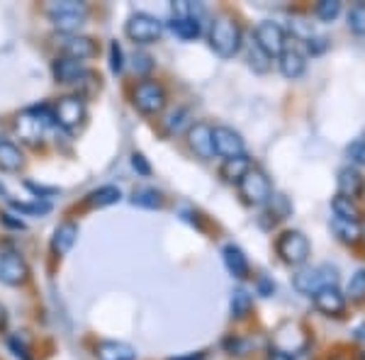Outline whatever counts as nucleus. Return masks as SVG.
<instances>
[{
	"mask_svg": "<svg viewBox=\"0 0 365 360\" xmlns=\"http://www.w3.org/2000/svg\"><path fill=\"white\" fill-rule=\"evenodd\" d=\"M51 125H56L54 110H49L46 105H34V108L25 110L22 115H17V120H15L17 134H20V139H25L27 144H39L44 132Z\"/></svg>",
	"mask_w": 365,
	"mask_h": 360,
	"instance_id": "obj_1",
	"label": "nucleus"
},
{
	"mask_svg": "<svg viewBox=\"0 0 365 360\" xmlns=\"http://www.w3.org/2000/svg\"><path fill=\"white\" fill-rule=\"evenodd\" d=\"M210 46L222 58L237 56L241 49V27L227 15L217 17L210 27Z\"/></svg>",
	"mask_w": 365,
	"mask_h": 360,
	"instance_id": "obj_2",
	"label": "nucleus"
},
{
	"mask_svg": "<svg viewBox=\"0 0 365 360\" xmlns=\"http://www.w3.org/2000/svg\"><path fill=\"white\" fill-rule=\"evenodd\" d=\"M336 282H339V270L327 263L302 268L292 277V287L299 294H307V297H314L317 292L327 290V287H336Z\"/></svg>",
	"mask_w": 365,
	"mask_h": 360,
	"instance_id": "obj_3",
	"label": "nucleus"
},
{
	"mask_svg": "<svg viewBox=\"0 0 365 360\" xmlns=\"http://www.w3.org/2000/svg\"><path fill=\"white\" fill-rule=\"evenodd\" d=\"M46 13H49V20L54 22L56 29L66 34H76L86 22L88 5L78 3V0H58V3L46 5Z\"/></svg>",
	"mask_w": 365,
	"mask_h": 360,
	"instance_id": "obj_4",
	"label": "nucleus"
},
{
	"mask_svg": "<svg viewBox=\"0 0 365 360\" xmlns=\"http://www.w3.org/2000/svg\"><path fill=\"white\" fill-rule=\"evenodd\" d=\"M166 100H168L166 88L151 78L139 81L132 93V103L141 115H158V112L166 108Z\"/></svg>",
	"mask_w": 365,
	"mask_h": 360,
	"instance_id": "obj_5",
	"label": "nucleus"
},
{
	"mask_svg": "<svg viewBox=\"0 0 365 360\" xmlns=\"http://www.w3.org/2000/svg\"><path fill=\"white\" fill-rule=\"evenodd\" d=\"M275 251L287 265H304L309 258V241L302 232H282L275 241Z\"/></svg>",
	"mask_w": 365,
	"mask_h": 360,
	"instance_id": "obj_6",
	"label": "nucleus"
},
{
	"mask_svg": "<svg viewBox=\"0 0 365 360\" xmlns=\"http://www.w3.org/2000/svg\"><path fill=\"white\" fill-rule=\"evenodd\" d=\"M239 195L244 197L246 205H253V207H261L270 200L273 195V187H270V180L263 170L251 168L244 178L239 180Z\"/></svg>",
	"mask_w": 365,
	"mask_h": 360,
	"instance_id": "obj_7",
	"label": "nucleus"
},
{
	"mask_svg": "<svg viewBox=\"0 0 365 360\" xmlns=\"http://www.w3.org/2000/svg\"><path fill=\"white\" fill-rule=\"evenodd\" d=\"M127 37L137 44H154L161 39L163 34V25L156 20V17L146 15V13H137L129 17L127 27H125Z\"/></svg>",
	"mask_w": 365,
	"mask_h": 360,
	"instance_id": "obj_8",
	"label": "nucleus"
},
{
	"mask_svg": "<svg viewBox=\"0 0 365 360\" xmlns=\"http://www.w3.org/2000/svg\"><path fill=\"white\" fill-rule=\"evenodd\" d=\"M253 42L261 46L266 54L273 58V56H280L282 49H285V29H282L278 22H261L253 29Z\"/></svg>",
	"mask_w": 365,
	"mask_h": 360,
	"instance_id": "obj_9",
	"label": "nucleus"
},
{
	"mask_svg": "<svg viewBox=\"0 0 365 360\" xmlns=\"http://www.w3.org/2000/svg\"><path fill=\"white\" fill-rule=\"evenodd\" d=\"M54 120H56V125H61L63 129H68V132L81 127L86 120V103L78 96L58 98V103L54 105Z\"/></svg>",
	"mask_w": 365,
	"mask_h": 360,
	"instance_id": "obj_10",
	"label": "nucleus"
},
{
	"mask_svg": "<svg viewBox=\"0 0 365 360\" xmlns=\"http://www.w3.org/2000/svg\"><path fill=\"white\" fill-rule=\"evenodd\" d=\"M212 146H215L217 156H222L225 161L244 153V139L232 127H212Z\"/></svg>",
	"mask_w": 365,
	"mask_h": 360,
	"instance_id": "obj_11",
	"label": "nucleus"
},
{
	"mask_svg": "<svg viewBox=\"0 0 365 360\" xmlns=\"http://www.w3.org/2000/svg\"><path fill=\"white\" fill-rule=\"evenodd\" d=\"M304 346H307V339H304L302 329L297 324H282L273 336V351H280L290 358H295L299 351H304Z\"/></svg>",
	"mask_w": 365,
	"mask_h": 360,
	"instance_id": "obj_12",
	"label": "nucleus"
},
{
	"mask_svg": "<svg viewBox=\"0 0 365 360\" xmlns=\"http://www.w3.org/2000/svg\"><path fill=\"white\" fill-rule=\"evenodd\" d=\"M29 277V268L20 253H3L0 256V282L15 287Z\"/></svg>",
	"mask_w": 365,
	"mask_h": 360,
	"instance_id": "obj_13",
	"label": "nucleus"
},
{
	"mask_svg": "<svg viewBox=\"0 0 365 360\" xmlns=\"http://www.w3.org/2000/svg\"><path fill=\"white\" fill-rule=\"evenodd\" d=\"M187 144H190V149L195 151L200 158H205V161L215 158L212 127L207 125V122H195V125H190V129H187Z\"/></svg>",
	"mask_w": 365,
	"mask_h": 360,
	"instance_id": "obj_14",
	"label": "nucleus"
},
{
	"mask_svg": "<svg viewBox=\"0 0 365 360\" xmlns=\"http://www.w3.org/2000/svg\"><path fill=\"white\" fill-rule=\"evenodd\" d=\"M61 51L68 58H76V61H86V58L96 56L98 46L91 37H83V34H66L61 42Z\"/></svg>",
	"mask_w": 365,
	"mask_h": 360,
	"instance_id": "obj_15",
	"label": "nucleus"
},
{
	"mask_svg": "<svg viewBox=\"0 0 365 360\" xmlns=\"http://www.w3.org/2000/svg\"><path fill=\"white\" fill-rule=\"evenodd\" d=\"M51 73H54L56 83H78L81 78L88 76V68L83 66V61H76V58L61 56L54 61L51 66Z\"/></svg>",
	"mask_w": 365,
	"mask_h": 360,
	"instance_id": "obj_16",
	"label": "nucleus"
},
{
	"mask_svg": "<svg viewBox=\"0 0 365 360\" xmlns=\"http://www.w3.org/2000/svg\"><path fill=\"white\" fill-rule=\"evenodd\" d=\"M278 66H280V73L285 76V78L295 81L304 73L307 61H304V54L297 49V46H285L282 54L278 56Z\"/></svg>",
	"mask_w": 365,
	"mask_h": 360,
	"instance_id": "obj_17",
	"label": "nucleus"
},
{
	"mask_svg": "<svg viewBox=\"0 0 365 360\" xmlns=\"http://www.w3.org/2000/svg\"><path fill=\"white\" fill-rule=\"evenodd\" d=\"M314 307L327 317H339L346 309V297L341 294L339 287H327V290L314 294Z\"/></svg>",
	"mask_w": 365,
	"mask_h": 360,
	"instance_id": "obj_18",
	"label": "nucleus"
},
{
	"mask_svg": "<svg viewBox=\"0 0 365 360\" xmlns=\"http://www.w3.org/2000/svg\"><path fill=\"white\" fill-rule=\"evenodd\" d=\"M339 195H344V197H358V195H363L365 190V178L361 175V170L353 168V166H346L339 170Z\"/></svg>",
	"mask_w": 365,
	"mask_h": 360,
	"instance_id": "obj_19",
	"label": "nucleus"
},
{
	"mask_svg": "<svg viewBox=\"0 0 365 360\" xmlns=\"http://www.w3.org/2000/svg\"><path fill=\"white\" fill-rule=\"evenodd\" d=\"M76 239H78V224L76 222L58 224L54 236H51V251H54L56 256H66V253L73 249Z\"/></svg>",
	"mask_w": 365,
	"mask_h": 360,
	"instance_id": "obj_20",
	"label": "nucleus"
},
{
	"mask_svg": "<svg viewBox=\"0 0 365 360\" xmlns=\"http://www.w3.org/2000/svg\"><path fill=\"white\" fill-rule=\"evenodd\" d=\"M222 258H225V265L229 273H232V277H237V280H246V277H249V261H246L244 251H241L239 246L227 244L225 249H222Z\"/></svg>",
	"mask_w": 365,
	"mask_h": 360,
	"instance_id": "obj_21",
	"label": "nucleus"
},
{
	"mask_svg": "<svg viewBox=\"0 0 365 360\" xmlns=\"http://www.w3.org/2000/svg\"><path fill=\"white\" fill-rule=\"evenodd\" d=\"M98 360H137V351L122 341H103L96 348Z\"/></svg>",
	"mask_w": 365,
	"mask_h": 360,
	"instance_id": "obj_22",
	"label": "nucleus"
},
{
	"mask_svg": "<svg viewBox=\"0 0 365 360\" xmlns=\"http://www.w3.org/2000/svg\"><path fill=\"white\" fill-rule=\"evenodd\" d=\"M249 170H251V158L246 156V153H241V156H237V158H227V161L222 163L220 173L227 182H239L246 173H249Z\"/></svg>",
	"mask_w": 365,
	"mask_h": 360,
	"instance_id": "obj_23",
	"label": "nucleus"
},
{
	"mask_svg": "<svg viewBox=\"0 0 365 360\" xmlns=\"http://www.w3.org/2000/svg\"><path fill=\"white\" fill-rule=\"evenodd\" d=\"M122 200V192L117 185H103L98 187V190H93L88 195L86 202L91 205V207H110V205H117Z\"/></svg>",
	"mask_w": 365,
	"mask_h": 360,
	"instance_id": "obj_24",
	"label": "nucleus"
},
{
	"mask_svg": "<svg viewBox=\"0 0 365 360\" xmlns=\"http://www.w3.org/2000/svg\"><path fill=\"white\" fill-rule=\"evenodd\" d=\"M331 229L341 241H346V244H356L363 236L361 222H346V220H339V217H331Z\"/></svg>",
	"mask_w": 365,
	"mask_h": 360,
	"instance_id": "obj_25",
	"label": "nucleus"
},
{
	"mask_svg": "<svg viewBox=\"0 0 365 360\" xmlns=\"http://www.w3.org/2000/svg\"><path fill=\"white\" fill-rule=\"evenodd\" d=\"M22 163H25L22 151L17 149L15 144H10V141H3V144H0V170H8V173H13V170L22 168Z\"/></svg>",
	"mask_w": 365,
	"mask_h": 360,
	"instance_id": "obj_26",
	"label": "nucleus"
},
{
	"mask_svg": "<svg viewBox=\"0 0 365 360\" xmlns=\"http://www.w3.org/2000/svg\"><path fill=\"white\" fill-rule=\"evenodd\" d=\"M331 210H334V217H339V220H346V222H361V210H358V205L353 202L351 197L336 195V197L331 200Z\"/></svg>",
	"mask_w": 365,
	"mask_h": 360,
	"instance_id": "obj_27",
	"label": "nucleus"
},
{
	"mask_svg": "<svg viewBox=\"0 0 365 360\" xmlns=\"http://www.w3.org/2000/svg\"><path fill=\"white\" fill-rule=\"evenodd\" d=\"M132 205L144 207V210H161L163 207V195L158 190H154V187H141V190H134Z\"/></svg>",
	"mask_w": 365,
	"mask_h": 360,
	"instance_id": "obj_28",
	"label": "nucleus"
},
{
	"mask_svg": "<svg viewBox=\"0 0 365 360\" xmlns=\"http://www.w3.org/2000/svg\"><path fill=\"white\" fill-rule=\"evenodd\" d=\"M170 29H173L175 34H178L180 39H185V42H190V39H197L200 37V22L197 20H187V17H173L170 20Z\"/></svg>",
	"mask_w": 365,
	"mask_h": 360,
	"instance_id": "obj_29",
	"label": "nucleus"
},
{
	"mask_svg": "<svg viewBox=\"0 0 365 360\" xmlns=\"http://www.w3.org/2000/svg\"><path fill=\"white\" fill-rule=\"evenodd\" d=\"M266 205H268V215H266V217H270V220H273V224H275V222H280V220H285V217L292 212L290 200H287L285 195H280V192H273V195H270V200H268Z\"/></svg>",
	"mask_w": 365,
	"mask_h": 360,
	"instance_id": "obj_30",
	"label": "nucleus"
},
{
	"mask_svg": "<svg viewBox=\"0 0 365 360\" xmlns=\"http://www.w3.org/2000/svg\"><path fill=\"white\" fill-rule=\"evenodd\" d=\"M249 63L256 73H266V71H270V56L256 42L249 44Z\"/></svg>",
	"mask_w": 365,
	"mask_h": 360,
	"instance_id": "obj_31",
	"label": "nucleus"
},
{
	"mask_svg": "<svg viewBox=\"0 0 365 360\" xmlns=\"http://www.w3.org/2000/svg\"><path fill=\"white\" fill-rule=\"evenodd\" d=\"M251 312V294L246 290H234L232 292V317L244 319Z\"/></svg>",
	"mask_w": 365,
	"mask_h": 360,
	"instance_id": "obj_32",
	"label": "nucleus"
},
{
	"mask_svg": "<svg viewBox=\"0 0 365 360\" xmlns=\"http://www.w3.org/2000/svg\"><path fill=\"white\" fill-rule=\"evenodd\" d=\"M10 207L17 210L20 215H34V217H42L46 212L51 210V205L46 200H37V202H17V200H10Z\"/></svg>",
	"mask_w": 365,
	"mask_h": 360,
	"instance_id": "obj_33",
	"label": "nucleus"
},
{
	"mask_svg": "<svg viewBox=\"0 0 365 360\" xmlns=\"http://www.w3.org/2000/svg\"><path fill=\"white\" fill-rule=\"evenodd\" d=\"M349 29L356 34H365V3H356L349 10Z\"/></svg>",
	"mask_w": 365,
	"mask_h": 360,
	"instance_id": "obj_34",
	"label": "nucleus"
},
{
	"mask_svg": "<svg viewBox=\"0 0 365 360\" xmlns=\"http://www.w3.org/2000/svg\"><path fill=\"white\" fill-rule=\"evenodd\" d=\"M346 292H349V297L353 299V302H363L365 299V268L358 270V273L351 277L349 290Z\"/></svg>",
	"mask_w": 365,
	"mask_h": 360,
	"instance_id": "obj_35",
	"label": "nucleus"
},
{
	"mask_svg": "<svg viewBox=\"0 0 365 360\" xmlns=\"http://www.w3.org/2000/svg\"><path fill=\"white\" fill-rule=\"evenodd\" d=\"M339 13H341V3H339V0H322V3L317 5V17L324 20V22L336 20Z\"/></svg>",
	"mask_w": 365,
	"mask_h": 360,
	"instance_id": "obj_36",
	"label": "nucleus"
},
{
	"mask_svg": "<svg viewBox=\"0 0 365 360\" xmlns=\"http://www.w3.org/2000/svg\"><path fill=\"white\" fill-rule=\"evenodd\" d=\"M349 158L351 163H358V166H365V139H358L353 141V144L349 146Z\"/></svg>",
	"mask_w": 365,
	"mask_h": 360,
	"instance_id": "obj_37",
	"label": "nucleus"
},
{
	"mask_svg": "<svg viewBox=\"0 0 365 360\" xmlns=\"http://www.w3.org/2000/svg\"><path fill=\"white\" fill-rule=\"evenodd\" d=\"M122 68H125V61H122V46L113 42L110 44V71H113V73H122Z\"/></svg>",
	"mask_w": 365,
	"mask_h": 360,
	"instance_id": "obj_38",
	"label": "nucleus"
},
{
	"mask_svg": "<svg viewBox=\"0 0 365 360\" xmlns=\"http://www.w3.org/2000/svg\"><path fill=\"white\" fill-rule=\"evenodd\" d=\"M8 346H10V351H13L17 358L32 360V358H29V348H27L25 341L20 339V336H10V339H8Z\"/></svg>",
	"mask_w": 365,
	"mask_h": 360,
	"instance_id": "obj_39",
	"label": "nucleus"
},
{
	"mask_svg": "<svg viewBox=\"0 0 365 360\" xmlns=\"http://www.w3.org/2000/svg\"><path fill=\"white\" fill-rule=\"evenodd\" d=\"M151 68H154V61H151V56H146V54H137V56H134V71H137V73H149Z\"/></svg>",
	"mask_w": 365,
	"mask_h": 360,
	"instance_id": "obj_40",
	"label": "nucleus"
},
{
	"mask_svg": "<svg viewBox=\"0 0 365 360\" xmlns=\"http://www.w3.org/2000/svg\"><path fill=\"white\" fill-rule=\"evenodd\" d=\"M132 168L137 170V173L141 175H151V166H149V161H146L141 153H132Z\"/></svg>",
	"mask_w": 365,
	"mask_h": 360,
	"instance_id": "obj_41",
	"label": "nucleus"
},
{
	"mask_svg": "<svg viewBox=\"0 0 365 360\" xmlns=\"http://www.w3.org/2000/svg\"><path fill=\"white\" fill-rule=\"evenodd\" d=\"M0 222H3L8 229H17V232H22V229H25V222L17 220V217L10 215V212H3V215H0Z\"/></svg>",
	"mask_w": 365,
	"mask_h": 360,
	"instance_id": "obj_42",
	"label": "nucleus"
},
{
	"mask_svg": "<svg viewBox=\"0 0 365 360\" xmlns=\"http://www.w3.org/2000/svg\"><path fill=\"white\" fill-rule=\"evenodd\" d=\"M27 187L37 195V197H51V195L58 192V187H44V185H37V182H27Z\"/></svg>",
	"mask_w": 365,
	"mask_h": 360,
	"instance_id": "obj_43",
	"label": "nucleus"
},
{
	"mask_svg": "<svg viewBox=\"0 0 365 360\" xmlns=\"http://www.w3.org/2000/svg\"><path fill=\"white\" fill-rule=\"evenodd\" d=\"M307 46H309L312 54H322V51L327 49V39H324V37H309Z\"/></svg>",
	"mask_w": 365,
	"mask_h": 360,
	"instance_id": "obj_44",
	"label": "nucleus"
},
{
	"mask_svg": "<svg viewBox=\"0 0 365 360\" xmlns=\"http://www.w3.org/2000/svg\"><path fill=\"white\" fill-rule=\"evenodd\" d=\"M182 117H185V110H178L168 117V132H178L182 125Z\"/></svg>",
	"mask_w": 365,
	"mask_h": 360,
	"instance_id": "obj_45",
	"label": "nucleus"
},
{
	"mask_svg": "<svg viewBox=\"0 0 365 360\" xmlns=\"http://www.w3.org/2000/svg\"><path fill=\"white\" fill-rule=\"evenodd\" d=\"M258 290H261L263 297H270V294L275 292V285L273 282H268L266 277H261V280H258Z\"/></svg>",
	"mask_w": 365,
	"mask_h": 360,
	"instance_id": "obj_46",
	"label": "nucleus"
},
{
	"mask_svg": "<svg viewBox=\"0 0 365 360\" xmlns=\"http://www.w3.org/2000/svg\"><path fill=\"white\" fill-rule=\"evenodd\" d=\"M268 360H295V358H290V356H285V353L273 351V348H270V356H268Z\"/></svg>",
	"mask_w": 365,
	"mask_h": 360,
	"instance_id": "obj_47",
	"label": "nucleus"
},
{
	"mask_svg": "<svg viewBox=\"0 0 365 360\" xmlns=\"http://www.w3.org/2000/svg\"><path fill=\"white\" fill-rule=\"evenodd\" d=\"M5 326H8V312H5V307L0 304V331H5Z\"/></svg>",
	"mask_w": 365,
	"mask_h": 360,
	"instance_id": "obj_48",
	"label": "nucleus"
},
{
	"mask_svg": "<svg viewBox=\"0 0 365 360\" xmlns=\"http://www.w3.org/2000/svg\"><path fill=\"white\" fill-rule=\"evenodd\" d=\"M173 360H205L202 353H190V356H180V358H173Z\"/></svg>",
	"mask_w": 365,
	"mask_h": 360,
	"instance_id": "obj_49",
	"label": "nucleus"
},
{
	"mask_svg": "<svg viewBox=\"0 0 365 360\" xmlns=\"http://www.w3.org/2000/svg\"><path fill=\"white\" fill-rule=\"evenodd\" d=\"M0 195H3V197H8V190H5V185H3V182H0Z\"/></svg>",
	"mask_w": 365,
	"mask_h": 360,
	"instance_id": "obj_50",
	"label": "nucleus"
},
{
	"mask_svg": "<svg viewBox=\"0 0 365 360\" xmlns=\"http://www.w3.org/2000/svg\"><path fill=\"white\" fill-rule=\"evenodd\" d=\"M0 144H3V129H0Z\"/></svg>",
	"mask_w": 365,
	"mask_h": 360,
	"instance_id": "obj_51",
	"label": "nucleus"
}]
</instances>
